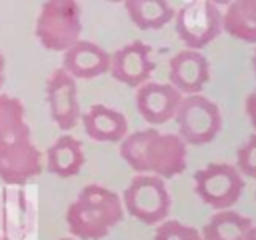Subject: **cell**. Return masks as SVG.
I'll list each match as a JSON object with an SVG mask.
<instances>
[{"mask_svg":"<svg viewBox=\"0 0 256 240\" xmlns=\"http://www.w3.org/2000/svg\"><path fill=\"white\" fill-rule=\"evenodd\" d=\"M186 146L178 134L146 128L130 132L120 140V156L138 174H154L170 180L180 176L188 166Z\"/></svg>","mask_w":256,"mask_h":240,"instance_id":"cell-1","label":"cell"},{"mask_svg":"<svg viewBox=\"0 0 256 240\" xmlns=\"http://www.w3.org/2000/svg\"><path fill=\"white\" fill-rule=\"evenodd\" d=\"M122 218V198L102 184L84 186L66 210L68 230L78 240H100L108 236Z\"/></svg>","mask_w":256,"mask_h":240,"instance_id":"cell-2","label":"cell"},{"mask_svg":"<svg viewBox=\"0 0 256 240\" xmlns=\"http://www.w3.org/2000/svg\"><path fill=\"white\" fill-rule=\"evenodd\" d=\"M34 34L50 52H64L82 34V8L76 0H46L38 12Z\"/></svg>","mask_w":256,"mask_h":240,"instance_id":"cell-3","label":"cell"},{"mask_svg":"<svg viewBox=\"0 0 256 240\" xmlns=\"http://www.w3.org/2000/svg\"><path fill=\"white\" fill-rule=\"evenodd\" d=\"M120 198L124 212L148 226L166 220L172 206V198L164 180L154 174H136Z\"/></svg>","mask_w":256,"mask_h":240,"instance_id":"cell-4","label":"cell"},{"mask_svg":"<svg viewBox=\"0 0 256 240\" xmlns=\"http://www.w3.org/2000/svg\"><path fill=\"white\" fill-rule=\"evenodd\" d=\"M172 120H176L178 136L192 146L212 142L222 130V114L218 104L200 92L182 96Z\"/></svg>","mask_w":256,"mask_h":240,"instance_id":"cell-5","label":"cell"},{"mask_svg":"<svg viewBox=\"0 0 256 240\" xmlns=\"http://www.w3.org/2000/svg\"><path fill=\"white\" fill-rule=\"evenodd\" d=\"M194 190L206 206L224 210L232 208L240 200L244 192V178L236 166L212 162L194 172Z\"/></svg>","mask_w":256,"mask_h":240,"instance_id":"cell-6","label":"cell"},{"mask_svg":"<svg viewBox=\"0 0 256 240\" xmlns=\"http://www.w3.org/2000/svg\"><path fill=\"white\" fill-rule=\"evenodd\" d=\"M176 34L186 48L202 50L222 32V12L210 0H190L174 14Z\"/></svg>","mask_w":256,"mask_h":240,"instance_id":"cell-7","label":"cell"},{"mask_svg":"<svg viewBox=\"0 0 256 240\" xmlns=\"http://www.w3.org/2000/svg\"><path fill=\"white\" fill-rule=\"evenodd\" d=\"M46 102L52 122L62 132L72 130L80 122L76 78L70 76L62 66L52 70V74L46 80Z\"/></svg>","mask_w":256,"mask_h":240,"instance_id":"cell-8","label":"cell"},{"mask_svg":"<svg viewBox=\"0 0 256 240\" xmlns=\"http://www.w3.org/2000/svg\"><path fill=\"white\" fill-rule=\"evenodd\" d=\"M154 68L156 64L152 60V48L142 40H134L110 54L108 74L128 88H138L148 82Z\"/></svg>","mask_w":256,"mask_h":240,"instance_id":"cell-9","label":"cell"},{"mask_svg":"<svg viewBox=\"0 0 256 240\" xmlns=\"http://www.w3.org/2000/svg\"><path fill=\"white\" fill-rule=\"evenodd\" d=\"M210 80L208 58L194 48H184L170 58L168 82L182 94H198Z\"/></svg>","mask_w":256,"mask_h":240,"instance_id":"cell-10","label":"cell"},{"mask_svg":"<svg viewBox=\"0 0 256 240\" xmlns=\"http://www.w3.org/2000/svg\"><path fill=\"white\" fill-rule=\"evenodd\" d=\"M182 94L170 82H144L136 88L138 114L152 126L166 124L174 118Z\"/></svg>","mask_w":256,"mask_h":240,"instance_id":"cell-11","label":"cell"},{"mask_svg":"<svg viewBox=\"0 0 256 240\" xmlns=\"http://www.w3.org/2000/svg\"><path fill=\"white\" fill-rule=\"evenodd\" d=\"M110 54L90 40H76L62 52V68L76 80H92L108 74Z\"/></svg>","mask_w":256,"mask_h":240,"instance_id":"cell-12","label":"cell"},{"mask_svg":"<svg viewBox=\"0 0 256 240\" xmlns=\"http://www.w3.org/2000/svg\"><path fill=\"white\" fill-rule=\"evenodd\" d=\"M44 170L42 152L34 142L0 152V180L10 186H24Z\"/></svg>","mask_w":256,"mask_h":240,"instance_id":"cell-13","label":"cell"},{"mask_svg":"<svg viewBox=\"0 0 256 240\" xmlns=\"http://www.w3.org/2000/svg\"><path fill=\"white\" fill-rule=\"evenodd\" d=\"M32 142V130L26 122V110L20 98L0 94V152Z\"/></svg>","mask_w":256,"mask_h":240,"instance_id":"cell-14","label":"cell"},{"mask_svg":"<svg viewBox=\"0 0 256 240\" xmlns=\"http://www.w3.org/2000/svg\"><path fill=\"white\" fill-rule=\"evenodd\" d=\"M84 132L96 142H120L128 134L126 116L106 104H92L80 114Z\"/></svg>","mask_w":256,"mask_h":240,"instance_id":"cell-15","label":"cell"},{"mask_svg":"<svg viewBox=\"0 0 256 240\" xmlns=\"http://www.w3.org/2000/svg\"><path fill=\"white\" fill-rule=\"evenodd\" d=\"M84 166V150L82 142L70 134L58 136L46 150L44 168L58 178H72Z\"/></svg>","mask_w":256,"mask_h":240,"instance_id":"cell-16","label":"cell"},{"mask_svg":"<svg viewBox=\"0 0 256 240\" xmlns=\"http://www.w3.org/2000/svg\"><path fill=\"white\" fill-rule=\"evenodd\" d=\"M254 224L248 216L230 208L216 210L200 230L202 240H248Z\"/></svg>","mask_w":256,"mask_h":240,"instance_id":"cell-17","label":"cell"},{"mask_svg":"<svg viewBox=\"0 0 256 240\" xmlns=\"http://www.w3.org/2000/svg\"><path fill=\"white\" fill-rule=\"evenodd\" d=\"M222 30L246 44H256V0H230L222 14Z\"/></svg>","mask_w":256,"mask_h":240,"instance_id":"cell-18","label":"cell"},{"mask_svg":"<svg viewBox=\"0 0 256 240\" xmlns=\"http://www.w3.org/2000/svg\"><path fill=\"white\" fill-rule=\"evenodd\" d=\"M132 24L140 30H160L174 20V8L168 0H124Z\"/></svg>","mask_w":256,"mask_h":240,"instance_id":"cell-19","label":"cell"},{"mask_svg":"<svg viewBox=\"0 0 256 240\" xmlns=\"http://www.w3.org/2000/svg\"><path fill=\"white\" fill-rule=\"evenodd\" d=\"M154 240H202L200 230L178 222V220H162L154 232Z\"/></svg>","mask_w":256,"mask_h":240,"instance_id":"cell-20","label":"cell"},{"mask_svg":"<svg viewBox=\"0 0 256 240\" xmlns=\"http://www.w3.org/2000/svg\"><path fill=\"white\" fill-rule=\"evenodd\" d=\"M238 172L246 178L256 180V132L236 150V164Z\"/></svg>","mask_w":256,"mask_h":240,"instance_id":"cell-21","label":"cell"},{"mask_svg":"<svg viewBox=\"0 0 256 240\" xmlns=\"http://www.w3.org/2000/svg\"><path fill=\"white\" fill-rule=\"evenodd\" d=\"M244 106H246V116H248V120H250V126H252V130L256 132V88L246 96Z\"/></svg>","mask_w":256,"mask_h":240,"instance_id":"cell-22","label":"cell"},{"mask_svg":"<svg viewBox=\"0 0 256 240\" xmlns=\"http://www.w3.org/2000/svg\"><path fill=\"white\" fill-rule=\"evenodd\" d=\"M4 80H6V62H4V56L0 54V88L4 86Z\"/></svg>","mask_w":256,"mask_h":240,"instance_id":"cell-23","label":"cell"},{"mask_svg":"<svg viewBox=\"0 0 256 240\" xmlns=\"http://www.w3.org/2000/svg\"><path fill=\"white\" fill-rule=\"evenodd\" d=\"M210 2H212V4H216V6H226L230 0H210Z\"/></svg>","mask_w":256,"mask_h":240,"instance_id":"cell-24","label":"cell"},{"mask_svg":"<svg viewBox=\"0 0 256 240\" xmlns=\"http://www.w3.org/2000/svg\"><path fill=\"white\" fill-rule=\"evenodd\" d=\"M252 72H254V78H256V50L252 54Z\"/></svg>","mask_w":256,"mask_h":240,"instance_id":"cell-25","label":"cell"},{"mask_svg":"<svg viewBox=\"0 0 256 240\" xmlns=\"http://www.w3.org/2000/svg\"><path fill=\"white\" fill-rule=\"evenodd\" d=\"M248 240H256V226L252 228V232H250V238Z\"/></svg>","mask_w":256,"mask_h":240,"instance_id":"cell-26","label":"cell"},{"mask_svg":"<svg viewBox=\"0 0 256 240\" xmlns=\"http://www.w3.org/2000/svg\"><path fill=\"white\" fill-rule=\"evenodd\" d=\"M58 240H78V238H74V236H68V238H58Z\"/></svg>","mask_w":256,"mask_h":240,"instance_id":"cell-27","label":"cell"},{"mask_svg":"<svg viewBox=\"0 0 256 240\" xmlns=\"http://www.w3.org/2000/svg\"><path fill=\"white\" fill-rule=\"evenodd\" d=\"M106 2H124V0H106Z\"/></svg>","mask_w":256,"mask_h":240,"instance_id":"cell-28","label":"cell"},{"mask_svg":"<svg viewBox=\"0 0 256 240\" xmlns=\"http://www.w3.org/2000/svg\"><path fill=\"white\" fill-rule=\"evenodd\" d=\"M0 240H6V238H0Z\"/></svg>","mask_w":256,"mask_h":240,"instance_id":"cell-29","label":"cell"}]
</instances>
